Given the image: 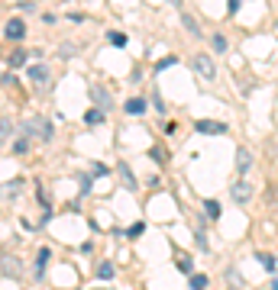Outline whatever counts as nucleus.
<instances>
[{
	"mask_svg": "<svg viewBox=\"0 0 278 290\" xmlns=\"http://www.w3.org/2000/svg\"><path fill=\"white\" fill-rule=\"evenodd\" d=\"M23 132L29 139H42V142H49V139H52V122L42 120V116H29V120L23 122Z\"/></svg>",
	"mask_w": 278,
	"mask_h": 290,
	"instance_id": "1",
	"label": "nucleus"
},
{
	"mask_svg": "<svg viewBox=\"0 0 278 290\" xmlns=\"http://www.w3.org/2000/svg\"><path fill=\"white\" fill-rule=\"evenodd\" d=\"M0 274L10 277V281H20L23 277V261L16 258V255H3L0 258Z\"/></svg>",
	"mask_w": 278,
	"mask_h": 290,
	"instance_id": "2",
	"label": "nucleus"
},
{
	"mask_svg": "<svg viewBox=\"0 0 278 290\" xmlns=\"http://www.w3.org/2000/svg\"><path fill=\"white\" fill-rule=\"evenodd\" d=\"M87 94H91L94 107H101L104 113H107V110L113 107V94H110V91H107V87H104V84H91V87H87Z\"/></svg>",
	"mask_w": 278,
	"mask_h": 290,
	"instance_id": "3",
	"label": "nucleus"
},
{
	"mask_svg": "<svg viewBox=\"0 0 278 290\" xmlns=\"http://www.w3.org/2000/svg\"><path fill=\"white\" fill-rule=\"evenodd\" d=\"M230 197L236 200V203H240V206H246L249 200H252V184L246 181V174H240V181H236V184H233V187H230Z\"/></svg>",
	"mask_w": 278,
	"mask_h": 290,
	"instance_id": "4",
	"label": "nucleus"
},
{
	"mask_svg": "<svg viewBox=\"0 0 278 290\" xmlns=\"http://www.w3.org/2000/svg\"><path fill=\"white\" fill-rule=\"evenodd\" d=\"M191 65H194V71H197L204 81H214V77H217V65H214V58H210V55H194Z\"/></svg>",
	"mask_w": 278,
	"mask_h": 290,
	"instance_id": "5",
	"label": "nucleus"
},
{
	"mask_svg": "<svg viewBox=\"0 0 278 290\" xmlns=\"http://www.w3.org/2000/svg\"><path fill=\"white\" fill-rule=\"evenodd\" d=\"M194 132H204V136H223L226 129V122H217V120H197L194 122Z\"/></svg>",
	"mask_w": 278,
	"mask_h": 290,
	"instance_id": "6",
	"label": "nucleus"
},
{
	"mask_svg": "<svg viewBox=\"0 0 278 290\" xmlns=\"http://www.w3.org/2000/svg\"><path fill=\"white\" fill-rule=\"evenodd\" d=\"M29 81L42 91H49V68L46 65H29Z\"/></svg>",
	"mask_w": 278,
	"mask_h": 290,
	"instance_id": "7",
	"label": "nucleus"
},
{
	"mask_svg": "<svg viewBox=\"0 0 278 290\" xmlns=\"http://www.w3.org/2000/svg\"><path fill=\"white\" fill-rule=\"evenodd\" d=\"M116 171H120V181H123V187H126V191H130V193H136V191H139V184H136V177H133L130 165H126V161H120V168H116Z\"/></svg>",
	"mask_w": 278,
	"mask_h": 290,
	"instance_id": "8",
	"label": "nucleus"
},
{
	"mask_svg": "<svg viewBox=\"0 0 278 290\" xmlns=\"http://www.w3.org/2000/svg\"><path fill=\"white\" fill-rule=\"evenodd\" d=\"M252 152H249V148H236V171H240V174H249V168H252Z\"/></svg>",
	"mask_w": 278,
	"mask_h": 290,
	"instance_id": "9",
	"label": "nucleus"
},
{
	"mask_svg": "<svg viewBox=\"0 0 278 290\" xmlns=\"http://www.w3.org/2000/svg\"><path fill=\"white\" fill-rule=\"evenodd\" d=\"M3 32H7V39H16V42H20V39L26 36V23H23V20H16V16H13V20H10V23H7V29H3Z\"/></svg>",
	"mask_w": 278,
	"mask_h": 290,
	"instance_id": "10",
	"label": "nucleus"
},
{
	"mask_svg": "<svg viewBox=\"0 0 278 290\" xmlns=\"http://www.w3.org/2000/svg\"><path fill=\"white\" fill-rule=\"evenodd\" d=\"M146 107H149V103H146V97H133V100H126V113H130V116H142V113H146Z\"/></svg>",
	"mask_w": 278,
	"mask_h": 290,
	"instance_id": "11",
	"label": "nucleus"
},
{
	"mask_svg": "<svg viewBox=\"0 0 278 290\" xmlns=\"http://www.w3.org/2000/svg\"><path fill=\"white\" fill-rule=\"evenodd\" d=\"M26 58H29V52H23V48H13V52L7 55V65H10V68H23Z\"/></svg>",
	"mask_w": 278,
	"mask_h": 290,
	"instance_id": "12",
	"label": "nucleus"
},
{
	"mask_svg": "<svg viewBox=\"0 0 278 290\" xmlns=\"http://www.w3.org/2000/svg\"><path fill=\"white\" fill-rule=\"evenodd\" d=\"M181 23H185V29L191 32V36H197V39H201V32H204V29H201V23H197V20H194L191 13H181Z\"/></svg>",
	"mask_w": 278,
	"mask_h": 290,
	"instance_id": "13",
	"label": "nucleus"
},
{
	"mask_svg": "<svg viewBox=\"0 0 278 290\" xmlns=\"http://www.w3.org/2000/svg\"><path fill=\"white\" fill-rule=\"evenodd\" d=\"M49 258H52V252H49V248H39V252H36V271H39V277L46 274V265H49Z\"/></svg>",
	"mask_w": 278,
	"mask_h": 290,
	"instance_id": "14",
	"label": "nucleus"
},
{
	"mask_svg": "<svg viewBox=\"0 0 278 290\" xmlns=\"http://www.w3.org/2000/svg\"><path fill=\"white\" fill-rule=\"evenodd\" d=\"M255 258L262 261V267L269 271V274H275V271H278V258H275V255H265V252H259Z\"/></svg>",
	"mask_w": 278,
	"mask_h": 290,
	"instance_id": "15",
	"label": "nucleus"
},
{
	"mask_svg": "<svg viewBox=\"0 0 278 290\" xmlns=\"http://www.w3.org/2000/svg\"><path fill=\"white\" fill-rule=\"evenodd\" d=\"M10 132H13V120H10V116H0V145L10 139Z\"/></svg>",
	"mask_w": 278,
	"mask_h": 290,
	"instance_id": "16",
	"label": "nucleus"
},
{
	"mask_svg": "<svg viewBox=\"0 0 278 290\" xmlns=\"http://www.w3.org/2000/svg\"><path fill=\"white\" fill-rule=\"evenodd\" d=\"M26 152H29V136L23 132V136L13 142V155H26Z\"/></svg>",
	"mask_w": 278,
	"mask_h": 290,
	"instance_id": "17",
	"label": "nucleus"
},
{
	"mask_svg": "<svg viewBox=\"0 0 278 290\" xmlns=\"http://www.w3.org/2000/svg\"><path fill=\"white\" fill-rule=\"evenodd\" d=\"M113 274H116V267L110 265V261H101V267H97V277H101V281H110Z\"/></svg>",
	"mask_w": 278,
	"mask_h": 290,
	"instance_id": "18",
	"label": "nucleus"
},
{
	"mask_svg": "<svg viewBox=\"0 0 278 290\" xmlns=\"http://www.w3.org/2000/svg\"><path fill=\"white\" fill-rule=\"evenodd\" d=\"M75 52H78V46H75V42H62V46H58V58H65V61H68V58H75Z\"/></svg>",
	"mask_w": 278,
	"mask_h": 290,
	"instance_id": "19",
	"label": "nucleus"
},
{
	"mask_svg": "<svg viewBox=\"0 0 278 290\" xmlns=\"http://www.w3.org/2000/svg\"><path fill=\"white\" fill-rule=\"evenodd\" d=\"M84 122H87V126H97V122H104V110H101V107H97V110H87V113H84Z\"/></svg>",
	"mask_w": 278,
	"mask_h": 290,
	"instance_id": "20",
	"label": "nucleus"
},
{
	"mask_svg": "<svg viewBox=\"0 0 278 290\" xmlns=\"http://www.w3.org/2000/svg\"><path fill=\"white\" fill-rule=\"evenodd\" d=\"M204 213H207L210 219H217V216H220V203H217V200H204Z\"/></svg>",
	"mask_w": 278,
	"mask_h": 290,
	"instance_id": "21",
	"label": "nucleus"
},
{
	"mask_svg": "<svg viewBox=\"0 0 278 290\" xmlns=\"http://www.w3.org/2000/svg\"><path fill=\"white\" fill-rule=\"evenodd\" d=\"M210 46H214V52H220V55H223L226 48H230V42H226L223 36H214V39H210Z\"/></svg>",
	"mask_w": 278,
	"mask_h": 290,
	"instance_id": "22",
	"label": "nucleus"
},
{
	"mask_svg": "<svg viewBox=\"0 0 278 290\" xmlns=\"http://www.w3.org/2000/svg\"><path fill=\"white\" fill-rule=\"evenodd\" d=\"M188 284H191L194 290H201V287H207V274H194V271H191V281H188Z\"/></svg>",
	"mask_w": 278,
	"mask_h": 290,
	"instance_id": "23",
	"label": "nucleus"
},
{
	"mask_svg": "<svg viewBox=\"0 0 278 290\" xmlns=\"http://www.w3.org/2000/svg\"><path fill=\"white\" fill-rule=\"evenodd\" d=\"M107 42H110V46H120V48H123V46H126V36H123V32H107Z\"/></svg>",
	"mask_w": 278,
	"mask_h": 290,
	"instance_id": "24",
	"label": "nucleus"
},
{
	"mask_svg": "<svg viewBox=\"0 0 278 290\" xmlns=\"http://www.w3.org/2000/svg\"><path fill=\"white\" fill-rule=\"evenodd\" d=\"M23 191V181L16 177V181H7V187H3V193H20Z\"/></svg>",
	"mask_w": 278,
	"mask_h": 290,
	"instance_id": "25",
	"label": "nucleus"
},
{
	"mask_svg": "<svg viewBox=\"0 0 278 290\" xmlns=\"http://www.w3.org/2000/svg\"><path fill=\"white\" fill-rule=\"evenodd\" d=\"M178 271H181V274H191V258L181 255V258H178Z\"/></svg>",
	"mask_w": 278,
	"mask_h": 290,
	"instance_id": "26",
	"label": "nucleus"
},
{
	"mask_svg": "<svg viewBox=\"0 0 278 290\" xmlns=\"http://www.w3.org/2000/svg\"><path fill=\"white\" fill-rule=\"evenodd\" d=\"M194 239H197V248H201V252H207V232L197 229V236H194Z\"/></svg>",
	"mask_w": 278,
	"mask_h": 290,
	"instance_id": "27",
	"label": "nucleus"
},
{
	"mask_svg": "<svg viewBox=\"0 0 278 290\" xmlns=\"http://www.w3.org/2000/svg\"><path fill=\"white\" fill-rule=\"evenodd\" d=\"M171 65H178V58L171 55V58H162L159 65H155V71H165V68H171Z\"/></svg>",
	"mask_w": 278,
	"mask_h": 290,
	"instance_id": "28",
	"label": "nucleus"
},
{
	"mask_svg": "<svg viewBox=\"0 0 278 290\" xmlns=\"http://www.w3.org/2000/svg\"><path fill=\"white\" fill-rule=\"evenodd\" d=\"M142 232H146V222H136V226H133V229H130V239L142 236Z\"/></svg>",
	"mask_w": 278,
	"mask_h": 290,
	"instance_id": "29",
	"label": "nucleus"
},
{
	"mask_svg": "<svg viewBox=\"0 0 278 290\" xmlns=\"http://www.w3.org/2000/svg\"><path fill=\"white\" fill-rule=\"evenodd\" d=\"M39 203L49 210V191H46V187H39Z\"/></svg>",
	"mask_w": 278,
	"mask_h": 290,
	"instance_id": "30",
	"label": "nucleus"
},
{
	"mask_svg": "<svg viewBox=\"0 0 278 290\" xmlns=\"http://www.w3.org/2000/svg\"><path fill=\"white\" fill-rule=\"evenodd\" d=\"M240 7H243V0H230V3H226V10H230V13H240Z\"/></svg>",
	"mask_w": 278,
	"mask_h": 290,
	"instance_id": "31",
	"label": "nucleus"
},
{
	"mask_svg": "<svg viewBox=\"0 0 278 290\" xmlns=\"http://www.w3.org/2000/svg\"><path fill=\"white\" fill-rule=\"evenodd\" d=\"M149 155H152V158L159 161V165H162V161H165V152H162V148H152V152H149Z\"/></svg>",
	"mask_w": 278,
	"mask_h": 290,
	"instance_id": "32",
	"label": "nucleus"
},
{
	"mask_svg": "<svg viewBox=\"0 0 278 290\" xmlns=\"http://www.w3.org/2000/svg\"><path fill=\"white\" fill-rule=\"evenodd\" d=\"M87 191H91V177L84 174V177H81V193H87Z\"/></svg>",
	"mask_w": 278,
	"mask_h": 290,
	"instance_id": "33",
	"label": "nucleus"
},
{
	"mask_svg": "<svg viewBox=\"0 0 278 290\" xmlns=\"http://www.w3.org/2000/svg\"><path fill=\"white\" fill-rule=\"evenodd\" d=\"M91 174H97V177H104V174H107V168H104V165H94V168H91Z\"/></svg>",
	"mask_w": 278,
	"mask_h": 290,
	"instance_id": "34",
	"label": "nucleus"
},
{
	"mask_svg": "<svg viewBox=\"0 0 278 290\" xmlns=\"http://www.w3.org/2000/svg\"><path fill=\"white\" fill-rule=\"evenodd\" d=\"M269 197H272V200H275V203H278V187H272V193H269Z\"/></svg>",
	"mask_w": 278,
	"mask_h": 290,
	"instance_id": "35",
	"label": "nucleus"
},
{
	"mask_svg": "<svg viewBox=\"0 0 278 290\" xmlns=\"http://www.w3.org/2000/svg\"><path fill=\"white\" fill-rule=\"evenodd\" d=\"M168 3H175V7H181V0H168Z\"/></svg>",
	"mask_w": 278,
	"mask_h": 290,
	"instance_id": "36",
	"label": "nucleus"
}]
</instances>
